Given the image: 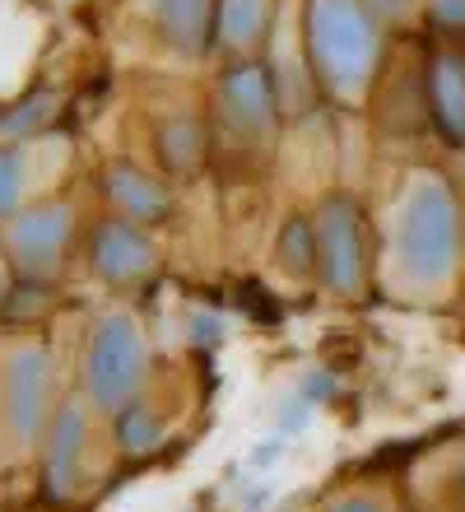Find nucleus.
I'll list each match as a JSON object with an SVG mask.
<instances>
[{
  "instance_id": "4",
  "label": "nucleus",
  "mask_w": 465,
  "mask_h": 512,
  "mask_svg": "<svg viewBox=\"0 0 465 512\" xmlns=\"http://www.w3.org/2000/svg\"><path fill=\"white\" fill-rule=\"evenodd\" d=\"M312 238H317V275L335 298H354L368 280V243H363V210L354 196L335 191L312 215Z\"/></svg>"
},
{
  "instance_id": "17",
  "label": "nucleus",
  "mask_w": 465,
  "mask_h": 512,
  "mask_svg": "<svg viewBox=\"0 0 465 512\" xmlns=\"http://www.w3.org/2000/svg\"><path fill=\"white\" fill-rule=\"evenodd\" d=\"M56 117V94H28L24 103H14L5 117H0V135H10V140H28L33 131Z\"/></svg>"
},
{
  "instance_id": "2",
  "label": "nucleus",
  "mask_w": 465,
  "mask_h": 512,
  "mask_svg": "<svg viewBox=\"0 0 465 512\" xmlns=\"http://www.w3.org/2000/svg\"><path fill=\"white\" fill-rule=\"evenodd\" d=\"M307 47H312V70L335 98H363L372 84L382 38L377 19L363 0H312L307 5Z\"/></svg>"
},
{
  "instance_id": "18",
  "label": "nucleus",
  "mask_w": 465,
  "mask_h": 512,
  "mask_svg": "<svg viewBox=\"0 0 465 512\" xmlns=\"http://www.w3.org/2000/svg\"><path fill=\"white\" fill-rule=\"evenodd\" d=\"M24 168H28V145H5L0 149V219H10L24 201Z\"/></svg>"
},
{
  "instance_id": "23",
  "label": "nucleus",
  "mask_w": 465,
  "mask_h": 512,
  "mask_svg": "<svg viewBox=\"0 0 465 512\" xmlns=\"http://www.w3.org/2000/svg\"><path fill=\"white\" fill-rule=\"evenodd\" d=\"M372 19H405L414 10V0H363Z\"/></svg>"
},
{
  "instance_id": "5",
  "label": "nucleus",
  "mask_w": 465,
  "mask_h": 512,
  "mask_svg": "<svg viewBox=\"0 0 465 512\" xmlns=\"http://www.w3.org/2000/svg\"><path fill=\"white\" fill-rule=\"evenodd\" d=\"M47 387H52V373H47L42 345H14L0 359V419L19 447L38 443L47 429Z\"/></svg>"
},
{
  "instance_id": "7",
  "label": "nucleus",
  "mask_w": 465,
  "mask_h": 512,
  "mask_svg": "<svg viewBox=\"0 0 465 512\" xmlns=\"http://www.w3.org/2000/svg\"><path fill=\"white\" fill-rule=\"evenodd\" d=\"M219 103H224V126L238 140L256 145L261 135L275 126V70L242 61L219 84Z\"/></svg>"
},
{
  "instance_id": "15",
  "label": "nucleus",
  "mask_w": 465,
  "mask_h": 512,
  "mask_svg": "<svg viewBox=\"0 0 465 512\" xmlns=\"http://www.w3.org/2000/svg\"><path fill=\"white\" fill-rule=\"evenodd\" d=\"M112 419H117V443H121V452H149V447H159L163 424L154 419V410H149V405L131 401V405H121Z\"/></svg>"
},
{
  "instance_id": "16",
  "label": "nucleus",
  "mask_w": 465,
  "mask_h": 512,
  "mask_svg": "<svg viewBox=\"0 0 465 512\" xmlns=\"http://www.w3.org/2000/svg\"><path fill=\"white\" fill-rule=\"evenodd\" d=\"M159 154L173 173H186L200 159V131L191 126V117H173L159 126Z\"/></svg>"
},
{
  "instance_id": "3",
  "label": "nucleus",
  "mask_w": 465,
  "mask_h": 512,
  "mask_svg": "<svg viewBox=\"0 0 465 512\" xmlns=\"http://www.w3.org/2000/svg\"><path fill=\"white\" fill-rule=\"evenodd\" d=\"M140 382H145V336H140L135 317L107 312L103 322L93 326L89 354H84V391H89V405L117 415L121 405L135 401Z\"/></svg>"
},
{
  "instance_id": "24",
  "label": "nucleus",
  "mask_w": 465,
  "mask_h": 512,
  "mask_svg": "<svg viewBox=\"0 0 465 512\" xmlns=\"http://www.w3.org/2000/svg\"><path fill=\"white\" fill-rule=\"evenodd\" d=\"M326 512H386V508L372 494H345V499H335Z\"/></svg>"
},
{
  "instance_id": "6",
  "label": "nucleus",
  "mask_w": 465,
  "mask_h": 512,
  "mask_svg": "<svg viewBox=\"0 0 465 512\" xmlns=\"http://www.w3.org/2000/svg\"><path fill=\"white\" fill-rule=\"evenodd\" d=\"M5 243H10V261L19 266L24 280H52L70 243V205L47 201L24 210V215H10Z\"/></svg>"
},
{
  "instance_id": "10",
  "label": "nucleus",
  "mask_w": 465,
  "mask_h": 512,
  "mask_svg": "<svg viewBox=\"0 0 465 512\" xmlns=\"http://www.w3.org/2000/svg\"><path fill=\"white\" fill-rule=\"evenodd\" d=\"M149 24L177 56H200L214 38V0H149Z\"/></svg>"
},
{
  "instance_id": "22",
  "label": "nucleus",
  "mask_w": 465,
  "mask_h": 512,
  "mask_svg": "<svg viewBox=\"0 0 465 512\" xmlns=\"http://www.w3.org/2000/svg\"><path fill=\"white\" fill-rule=\"evenodd\" d=\"M219 336H224V322H219L214 312H196V317H191V340H200V345H214Z\"/></svg>"
},
{
  "instance_id": "1",
  "label": "nucleus",
  "mask_w": 465,
  "mask_h": 512,
  "mask_svg": "<svg viewBox=\"0 0 465 512\" xmlns=\"http://www.w3.org/2000/svg\"><path fill=\"white\" fill-rule=\"evenodd\" d=\"M391 266L410 289H447L461 266V201L447 177L419 173L396 205Z\"/></svg>"
},
{
  "instance_id": "9",
  "label": "nucleus",
  "mask_w": 465,
  "mask_h": 512,
  "mask_svg": "<svg viewBox=\"0 0 465 512\" xmlns=\"http://www.w3.org/2000/svg\"><path fill=\"white\" fill-rule=\"evenodd\" d=\"M80 452H84V410L80 401H66L42 429V475L52 499H66L80 480Z\"/></svg>"
},
{
  "instance_id": "13",
  "label": "nucleus",
  "mask_w": 465,
  "mask_h": 512,
  "mask_svg": "<svg viewBox=\"0 0 465 512\" xmlns=\"http://www.w3.org/2000/svg\"><path fill=\"white\" fill-rule=\"evenodd\" d=\"M270 24V0H219L214 5V38L228 52H252L266 38Z\"/></svg>"
},
{
  "instance_id": "8",
  "label": "nucleus",
  "mask_w": 465,
  "mask_h": 512,
  "mask_svg": "<svg viewBox=\"0 0 465 512\" xmlns=\"http://www.w3.org/2000/svg\"><path fill=\"white\" fill-rule=\"evenodd\" d=\"M93 275L107 284V289H131L154 270V247H149L145 229L131 224V219H103L98 233H93L89 247Z\"/></svg>"
},
{
  "instance_id": "20",
  "label": "nucleus",
  "mask_w": 465,
  "mask_h": 512,
  "mask_svg": "<svg viewBox=\"0 0 465 512\" xmlns=\"http://www.w3.org/2000/svg\"><path fill=\"white\" fill-rule=\"evenodd\" d=\"M433 19L452 33H465V0H433Z\"/></svg>"
},
{
  "instance_id": "25",
  "label": "nucleus",
  "mask_w": 465,
  "mask_h": 512,
  "mask_svg": "<svg viewBox=\"0 0 465 512\" xmlns=\"http://www.w3.org/2000/svg\"><path fill=\"white\" fill-rule=\"evenodd\" d=\"M0 303H5V256H0Z\"/></svg>"
},
{
  "instance_id": "19",
  "label": "nucleus",
  "mask_w": 465,
  "mask_h": 512,
  "mask_svg": "<svg viewBox=\"0 0 465 512\" xmlns=\"http://www.w3.org/2000/svg\"><path fill=\"white\" fill-rule=\"evenodd\" d=\"M335 391H340V382H335L326 368H312V373H303V378H298V396H303L307 405H326Z\"/></svg>"
},
{
  "instance_id": "14",
  "label": "nucleus",
  "mask_w": 465,
  "mask_h": 512,
  "mask_svg": "<svg viewBox=\"0 0 465 512\" xmlns=\"http://www.w3.org/2000/svg\"><path fill=\"white\" fill-rule=\"evenodd\" d=\"M275 256L279 266L289 270V275H317V238H312V219L293 215L284 229H279V243H275Z\"/></svg>"
},
{
  "instance_id": "21",
  "label": "nucleus",
  "mask_w": 465,
  "mask_h": 512,
  "mask_svg": "<svg viewBox=\"0 0 465 512\" xmlns=\"http://www.w3.org/2000/svg\"><path fill=\"white\" fill-rule=\"evenodd\" d=\"M307 410H312V405H307L303 396H289V401L279 405V429H284V433L303 429V424H307Z\"/></svg>"
},
{
  "instance_id": "12",
  "label": "nucleus",
  "mask_w": 465,
  "mask_h": 512,
  "mask_svg": "<svg viewBox=\"0 0 465 512\" xmlns=\"http://www.w3.org/2000/svg\"><path fill=\"white\" fill-rule=\"evenodd\" d=\"M428 108L438 117V126L452 135L456 145H465V56L442 52L428 70Z\"/></svg>"
},
{
  "instance_id": "11",
  "label": "nucleus",
  "mask_w": 465,
  "mask_h": 512,
  "mask_svg": "<svg viewBox=\"0 0 465 512\" xmlns=\"http://www.w3.org/2000/svg\"><path fill=\"white\" fill-rule=\"evenodd\" d=\"M107 196L117 205V215L140 224V229H145V224H163V219L173 215L168 187H163L159 177L131 168V163H112V168H107Z\"/></svg>"
}]
</instances>
